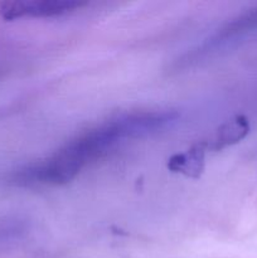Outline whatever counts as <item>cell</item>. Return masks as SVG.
Masks as SVG:
<instances>
[{"instance_id": "cell-1", "label": "cell", "mask_w": 257, "mask_h": 258, "mask_svg": "<svg viewBox=\"0 0 257 258\" xmlns=\"http://www.w3.org/2000/svg\"><path fill=\"white\" fill-rule=\"evenodd\" d=\"M178 117L174 111L122 115L71 141L47 160L22 166L10 175V181L20 186L66 184L75 179L83 166L121 141L158 133L176 122Z\"/></svg>"}, {"instance_id": "cell-2", "label": "cell", "mask_w": 257, "mask_h": 258, "mask_svg": "<svg viewBox=\"0 0 257 258\" xmlns=\"http://www.w3.org/2000/svg\"><path fill=\"white\" fill-rule=\"evenodd\" d=\"M85 5L77 0H19L2 4V15L7 20L23 17H53L72 12Z\"/></svg>"}, {"instance_id": "cell-3", "label": "cell", "mask_w": 257, "mask_h": 258, "mask_svg": "<svg viewBox=\"0 0 257 258\" xmlns=\"http://www.w3.org/2000/svg\"><path fill=\"white\" fill-rule=\"evenodd\" d=\"M257 28V8L252 9L244 14L239 15L236 19L231 20L228 24L224 25L223 28L218 30L216 34L212 35L211 38L206 40L197 50H194L190 54V58L197 57V55H207L211 54L214 50L224 47L228 43L233 42L234 39L239 38L241 35L251 32V30Z\"/></svg>"}, {"instance_id": "cell-4", "label": "cell", "mask_w": 257, "mask_h": 258, "mask_svg": "<svg viewBox=\"0 0 257 258\" xmlns=\"http://www.w3.org/2000/svg\"><path fill=\"white\" fill-rule=\"evenodd\" d=\"M249 133V122L244 116H236L228 122L219 126L213 136L203 143L206 150H222L229 145L243 140Z\"/></svg>"}, {"instance_id": "cell-5", "label": "cell", "mask_w": 257, "mask_h": 258, "mask_svg": "<svg viewBox=\"0 0 257 258\" xmlns=\"http://www.w3.org/2000/svg\"><path fill=\"white\" fill-rule=\"evenodd\" d=\"M206 148L203 143L191 146L188 151L171 156L168 161L169 170L184 174L189 178H199L204 169Z\"/></svg>"}]
</instances>
